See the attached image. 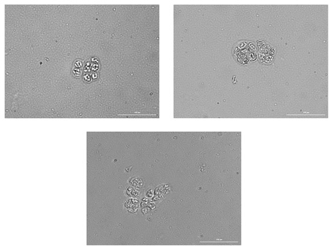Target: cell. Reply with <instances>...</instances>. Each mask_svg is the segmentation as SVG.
Masks as SVG:
<instances>
[{
    "instance_id": "6da1fadb",
    "label": "cell",
    "mask_w": 332,
    "mask_h": 250,
    "mask_svg": "<svg viewBox=\"0 0 332 250\" xmlns=\"http://www.w3.org/2000/svg\"><path fill=\"white\" fill-rule=\"evenodd\" d=\"M125 206L130 213H135L138 208L139 201L135 199H130L125 203Z\"/></svg>"
},
{
    "instance_id": "277c9868",
    "label": "cell",
    "mask_w": 332,
    "mask_h": 250,
    "mask_svg": "<svg viewBox=\"0 0 332 250\" xmlns=\"http://www.w3.org/2000/svg\"><path fill=\"white\" fill-rule=\"evenodd\" d=\"M129 182L132 185H134L135 186H138V187H140L143 185L141 180L138 178H132L131 179V180L129 181Z\"/></svg>"
},
{
    "instance_id": "3957f363",
    "label": "cell",
    "mask_w": 332,
    "mask_h": 250,
    "mask_svg": "<svg viewBox=\"0 0 332 250\" xmlns=\"http://www.w3.org/2000/svg\"><path fill=\"white\" fill-rule=\"evenodd\" d=\"M126 194L130 197H137L139 195V191L136 188L129 187L126 191Z\"/></svg>"
},
{
    "instance_id": "7a4b0ae2",
    "label": "cell",
    "mask_w": 332,
    "mask_h": 250,
    "mask_svg": "<svg viewBox=\"0 0 332 250\" xmlns=\"http://www.w3.org/2000/svg\"><path fill=\"white\" fill-rule=\"evenodd\" d=\"M263 43H263V42H262V43H260L259 42V46L260 48V49H262V51L264 52H266V53L268 52L269 54H274L275 52L274 48L271 45L266 43L265 42L263 41Z\"/></svg>"
}]
</instances>
